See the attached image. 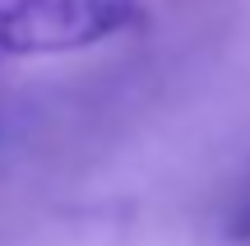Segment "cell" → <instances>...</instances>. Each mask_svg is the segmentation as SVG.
I'll return each mask as SVG.
<instances>
[{"instance_id":"obj_2","label":"cell","mask_w":250,"mask_h":246,"mask_svg":"<svg viewBox=\"0 0 250 246\" xmlns=\"http://www.w3.org/2000/svg\"><path fill=\"white\" fill-rule=\"evenodd\" d=\"M227 232H232V237H241V242L250 237V200L241 204V209H236V219L227 223Z\"/></svg>"},{"instance_id":"obj_1","label":"cell","mask_w":250,"mask_h":246,"mask_svg":"<svg viewBox=\"0 0 250 246\" xmlns=\"http://www.w3.org/2000/svg\"><path fill=\"white\" fill-rule=\"evenodd\" d=\"M144 0H0V61L88 51L134 28Z\"/></svg>"}]
</instances>
